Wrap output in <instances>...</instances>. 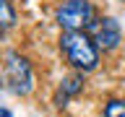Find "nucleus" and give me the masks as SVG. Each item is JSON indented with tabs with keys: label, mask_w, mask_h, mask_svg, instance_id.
<instances>
[{
	"label": "nucleus",
	"mask_w": 125,
	"mask_h": 117,
	"mask_svg": "<svg viewBox=\"0 0 125 117\" xmlns=\"http://www.w3.org/2000/svg\"><path fill=\"white\" fill-rule=\"evenodd\" d=\"M57 47L65 55L68 65L73 70H78V73H94L99 68L102 49L94 44L89 31H60Z\"/></svg>",
	"instance_id": "obj_1"
},
{
	"label": "nucleus",
	"mask_w": 125,
	"mask_h": 117,
	"mask_svg": "<svg viewBox=\"0 0 125 117\" xmlns=\"http://www.w3.org/2000/svg\"><path fill=\"white\" fill-rule=\"evenodd\" d=\"M3 78L8 91L16 96H29L34 91V65L18 49H8L3 55Z\"/></svg>",
	"instance_id": "obj_2"
},
{
	"label": "nucleus",
	"mask_w": 125,
	"mask_h": 117,
	"mask_svg": "<svg viewBox=\"0 0 125 117\" xmlns=\"http://www.w3.org/2000/svg\"><path fill=\"white\" fill-rule=\"evenodd\" d=\"M96 18V8L91 0H62L55 10V23L60 31H86Z\"/></svg>",
	"instance_id": "obj_3"
},
{
	"label": "nucleus",
	"mask_w": 125,
	"mask_h": 117,
	"mask_svg": "<svg viewBox=\"0 0 125 117\" xmlns=\"http://www.w3.org/2000/svg\"><path fill=\"white\" fill-rule=\"evenodd\" d=\"M86 31H89V37L94 39V44L102 52H112L123 42V29H120L117 18H112V16H96Z\"/></svg>",
	"instance_id": "obj_4"
},
{
	"label": "nucleus",
	"mask_w": 125,
	"mask_h": 117,
	"mask_svg": "<svg viewBox=\"0 0 125 117\" xmlns=\"http://www.w3.org/2000/svg\"><path fill=\"white\" fill-rule=\"evenodd\" d=\"M83 88H86V73L73 70L70 76L60 78V83H57V88H55V94H52V104L57 109H65L73 99H78V96L83 94Z\"/></svg>",
	"instance_id": "obj_5"
},
{
	"label": "nucleus",
	"mask_w": 125,
	"mask_h": 117,
	"mask_svg": "<svg viewBox=\"0 0 125 117\" xmlns=\"http://www.w3.org/2000/svg\"><path fill=\"white\" fill-rule=\"evenodd\" d=\"M18 23V16H16V8L10 0H0V37H5L8 31L16 29Z\"/></svg>",
	"instance_id": "obj_6"
},
{
	"label": "nucleus",
	"mask_w": 125,
	"mask_h": 117,
	"mask_svg": "<svg viewBox=\"0 0 125 117\" xmlns=\"http://www.w3.org/2000/svg\"><path fill=\"white\" fill-rule=\"evenodd\" d=\"M102 117H125V96L107 99L102 107Z\"/></svg>",
	"instance_id": "obj_7"
},
{
	"label": "nucleus",
	"mask_w": 125,
	"mask_h": 117,
	"mask_svg": "<svg viewBox=\"0 0 125 117\" xmlns=\"http://www.w3.org/2000/svg\"><path fill=\"white\" fill-rule=\"evenodd\" d=\"M0 117H13V112H10L8 107H0Z\"/></svg>",
	"instance_id": "obj_8"
},
{
	"label": "nucleus",
	"mask_w": 125,
	"mask_h": 117,
	"mask_svg": "<svg viewBox=\"0 0 125 117\" xmlns=\"http://www.w3.org/2000/svg\"><path fill=\"white\" fill-rule=\"evenodd\" d=\"M3 86H5V78H3V76H0V88H3Z\"/></svg>",
	"instance_id": "obj_9"
},
{
	"label": "nucleus",
	"mask_w": 125,
	"mask_h": 117,
	"mask_svg": "<svg viewBox=\"0 0 125 117\" xmlns=\"http://www.w3.org/2000/svg\"><path fill=\"white\" fill-rule=\"evenodd\" d=\"M123 3H125V0H123Z\"/></svg>",
	"instance_id": "obj_10"
}]
</instances>
